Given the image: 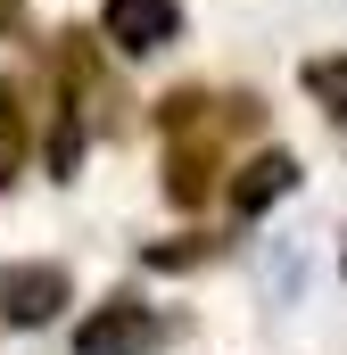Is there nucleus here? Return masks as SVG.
<instances>
[{
  "label": "nucleus",
  "instance_id": "f257e3e1",
  "mask_svg": "<svg viewBox=\"0 0 347 355\" xmlns=\"http://www.w3.org/2000/svg\"><path fill=\"white\" fill-rule=\"evenodd\" d=\"M257 99H207V91H174L166 99V132H174V157H166V198L174 207H198L215 174H223V157H232V141L240 132H257Z\"/></svg>",
  "mask_w": 347,
  "mask_h": 355
},
{
  "label": "nucleus",
  "instance_id": "f03ea898",
  "mask_svg": "<svg viewBox=\"0 0 347 355\" xmlns=\"http://www.w3.org/2000/svg\"><path fill=\"white\" fill-rule=\"evenodd\" d=\"M149 347H158V314L141 297H108L75 331V355H149Z\"/></svg>",
  "mask_w": 347,
  "mask_h": 355
},
{
  "label": "nucleus",
  "instance_id": "7ed1b4c3",
  "mask_svg": "<svg viewBox=\"0 0 347 355\" xmlns=\"http://www.w3.org/2000/svg\"><path fill=\"white\" fill-rule=\"evenodd\" d=\"M99 25H108V42H116V50L149 58V50H166V42H174L182 8H174V0H108V8H99Z\"/></svg>",
  "mask_w": 347,
  "mask_h": 355
},
{
  "label": "nucleus",
  "instance_id": "20e7f679",
  "mask_svg": "<svg viewBox=\"0 0 347 355\" xmlns=\"http://www.w3.org/2000/svg\"><path fill=\"white\" fill-rule=\"evenodd\" d=\"M67 272L58 265H0V314L8 322H50L58 306H67Z\"/></svg>",
  "mask_w": 347,
  "mask_h": 355
},
{
  "label": "nucleus",
  "instance_id": "39448f33",
  "mask_svg": "<svg viewBox=\"0 0 347 355\" xmlns=\"http://www.w3.org/2000/svg\"><path fill=\"white\" fill-rule=\"evenodd\" d=\"M58 75H67V91L83 99V116L91 124H116V91H108V75H99V50H91L83 33H58Z\"/></svg>",
  "mask_w": 347,
  "mask_h": 355
},
{
  "label": "nucleus",
  "instance_id": "423d86ee",
  "mask_svg": "<svg viewBox=\"0 0 347 355\" xmlns=\"http://www.w3.org/2000/svg\"><path fill=\"white\" fill-rule=\"evenodd\" d=\"M289 190H298V157H281V149H264L257 166H248L240 182H232L240 215H264V207H273V198H289Z\"/></svg>",
  "mask_w": 347,
  "mask_h": 355
},
{
  "label": "nucleus",
  "instance_id": "0eeeda50",
  "mask_svg": "<svg viewBox=\"0 0 347 355\" xmlns=\"http://www.w3.org/2000/svg\"><path fill=\"white\" fill-rule=\"evenodd\" d=\"M306 91H314L331 116H347V58H306Z\"/></svg>",
  "mask_w": 347,
  "mask_h": 355
},
{
  "label": "nucleus",
  "instance_id": "6e6552de",
  "mask_svg": "<svg viewBox=\"0 0 347 355\" xmlns=\"http://www.w3.org/2000/svg\"><path fill=\"white\" fill-rule=\"evenodd\" d=\"M198 257H207V240H182V248H149V265H166V272H174V265H198Z\"/></svg>",
  "mask_w": 347,
  "mask_h": 355
},
{
  "label": "nucleus",
  "instance_id": "1a4fd4ad",
  "mask_svg": "<svg viewBox=\"0 0 347 355\" xmlns=\"http://www.w3.org/2000/svg\"><path fill=\"white\" fill-rule=\"evenodd\" d=\"M0 141H17V91L0 83Z\"/></svg>",
  "mask_w": 347,
  "mask_h": 355
},
{
  "label": "nucleus",
  "instance_id": "9d476101",
  "mask_svg": "<svg viewBox=\"0 0 347 355\" xmlns=\"http://www.w3.org/2000/svg\"><path fill=\"white\" fill-rule=\"evenodd\" d=\"M0 190H8V141H0Z\"/></svg>",
  "mask_w": 347,
  "mask_h": 355
},
{
  "label": "nucleus",
  "instance_id": "9b49d317",
  "mask_svg": "<svg viewBox=\"0 0 347 355\" xmlns=\"http://www.w3.org/2000/svg\"><path fill=\"white\" fill-rule=\"evenodd\" d=\"M0 8H8V0H0Z\"/></svg>",
  "mask_w": 347,
  "mask_h": 355
}]
</instances>
